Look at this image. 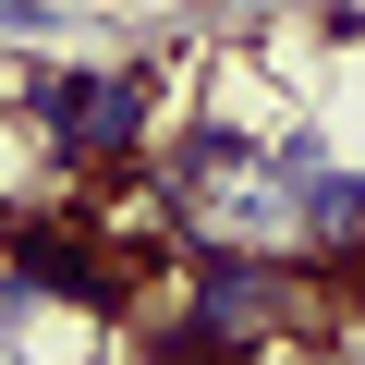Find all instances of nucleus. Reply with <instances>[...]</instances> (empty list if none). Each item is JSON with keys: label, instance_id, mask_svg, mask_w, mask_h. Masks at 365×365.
<instances>
[{"label": "nucleus", "instance_id": "1", "mask_svg": "<svg viewBox=\"0 0 365 365\" xmlns=\"http://www.w3.org/2000/svg\"><path fill=\"white\" fill-rule=\"evenodd\" d=\"M158 110H170L158 61H37V73H25V134H37V158H49V170H86V182L134 170V158L158 146Z\"/></svg>", "mask_w": 365, "mask_h": 365}, {"label": "nucleus", "instance_id": "2", "mask_svg": "<svg viewBox=\"0 0 365 365\" xmlns=\"http://www.w3.org/2000/svg\"><path fill=\"white\" fill-rule=\"evenodd\" d=\"M0 280L25 304H86V317H122V244H98V220L73 207H37L0 232Z\"/></svg>", "mask_w": 365, "mask_h": 365}, {"label": "nucleus", "instance_id": "3", "mask_svg": "<svg viewBox=\"0 0 365 365\" xmlns=\"http://www.w3.org/2000/svg\"><path fill=\"white\" fill-rule=\"evenodd\" d=\"M353 280H365V256H353Z\"/></svg>", "mask_w": 365, "mask_h": 365}]
</instances>
